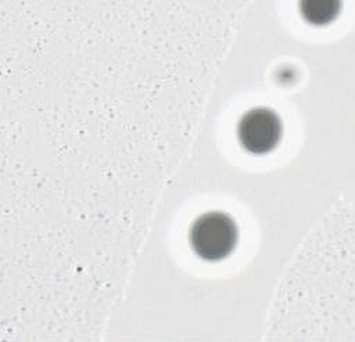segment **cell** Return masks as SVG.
Masks as SVG:
<instances>
[{
    "label": "cell",
    "mask_w": 355,
    "mask_h": 342,
    "mask_svg": "<svg viewBox=\"0 0 355 342\" xmlns=\"http://www.w3.org/2000/svg\"><path fill=\"white\" fill-rule=\"evenodd\" d=\"M190 242L201 259L209 262L220 260L230 255L236 246V223L222 212L204 213L190 228Z\"/></svg>",
    "instance_id": "cell-1"
},
{
    "label": "cell",
    "mask_w": 355,
    "mask_h": 342,
    "mask_svg": "<svg viewBox=\"0 0 355 342\" xmlns=\"http://www.w3.org/2000/svg\"><path fill=\"white\" fill-rule=\"evenodd\" d=\"M239 141L251 154L270 152L282 136V122L269 108H252L247 111L237 126Z\"/></svg>",
    "instance_id": "cell-2"
},
{
    "label": "cell",
    "mask_w": 355,
    "mask_h": 342,
    "mask_svg": "<svg viewBox=\"0 0 355 342\" xmlns=\"http://www.w3.org/2000/svg\"><path fill=\"white\" fill-rule=\"evenodd\" d=\"M302 17L315 25L330 22L340 11V1L336 0H304L300 4Z\"/></svg>",
    "instance_id": "cell-3"
}]
</instances>
